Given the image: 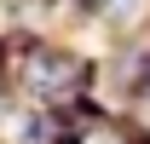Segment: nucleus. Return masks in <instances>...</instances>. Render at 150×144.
Returning <instances> with one entry per match:
<instances>
[{"label":"nucleus","instance_id":"f03ea898","mask_svg":"<svg viewBox=\"0 0 150 144\" xmlns=\"http://www.w3.org/2000/svg\"><path fill=\"white\" fill-rule=\"evenodd\" d=\"M144 98H150V75H144Z\"/></svg>","mask_w":150,"mask_h":144},{"label":"nucleus","instance_id":"f257e3e1","mask_svg":"<svg viewBox=\"0 0 150 144\" xmlns=\"http://www.w3.org/2000/svg\"><path fill=\"white\" fill-rule=\"evenodd\" d=\"M23 87L35 92V98H75V92L87 87V58L75 52H29L23 58Z\"/></svg>","mask_w":150,"mask_h":144}]
</instances>
